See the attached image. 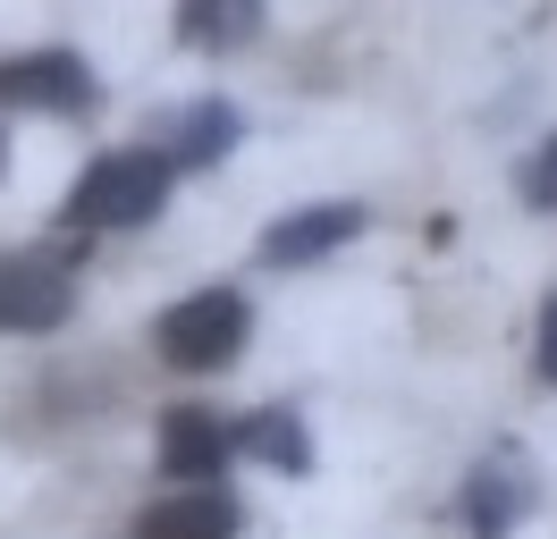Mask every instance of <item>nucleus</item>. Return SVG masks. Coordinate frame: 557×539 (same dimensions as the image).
<instances>
[{
  "instance_id": "1",
  "label": "nucleus",
  "mask_w": 557,
  "mask_h": 539,
  "mask_svg": "<svg viewBox=\"0 0 557 539\" xmlns=\"http://www.w3.org/2000/svg\"><path fill=\"white\" fill-rule=\"evenodd\" d=\"M245 329H253V312H245L237 287H203V296H186V303L161 312L152 346H161L170 371H228L245 354Z\"/></svg>"
},
{
  "instance_id": "9",
  "label": "nucleus",
  "mask_w": 557,
  "mask_h": 539,
  "mask_svg": "<svg viewBox=\"0 0 557 539\" xmlns=\"http://www.w3.org/2000/svg\"><path fill=\"white\" fill-rule=\"evenodd\" d=\"M237 101H195L186 118H177V161L186 168H211V161H228V143H237ZM170 161V168H177Z\"/></svg>"
},
{
  "instance_id": "8",
  "label": "nucleus",
  "mask_w": 557,
  "mask_h": 539,
  "mask_svg": "<svg viewBox=\"0 0 557 539\" xmlns=\"http://www.w3.org/2000/svg\"><path fill=\"white\" fill-rule=\"evenodd\" d=\"M177 34L195 51H237L262 34V0H177Z\"/></svg>"
},
{
  "instance_id": "10",
  "label": "nucleus",
  "mask_w": 557,
  "mask_h": 539,
  "mask_svg": "<svg viewBox=\"0 0 557 539\" xmlns=\"http://www.w3.org/2000/svg\"><path fill=\"white\" fill-rule=\"evenodd\" d=\"M253 447H262V455H271V464H305V438H296V422H287V413H271V422H253Z\"/></svg>"
},
{
  "instance_id": "4",
  "label": "nucleus",
  "mask_w": 557,
  "mask_h": 539,
  "mask_svg": "<svg viewBox=\"0 0 557 539\" xmlns=\"http://www.w3.org/2000/svg\"><path fill=\"white\" fill-rule=\"evenodd\" d=\"M69 303H76V287L60 262H0V329L42 337L69 321Z\"/></svg>"
},
{
  "instance_id": "7",
  "label": "nucleus",
  "mask_w": 557,
  "mask_h": 539,
  "mask_svg": "<svg viewBox=\"0 0 557 539\" xmlns=\"http://www.w3.org/2000/svg\"><path fill=\"white\" fill-rule=\"evenodd\" d=\"M228 531H237V505L220 489H177L136 514V539H228Z\"/></svg>"
},
{
  "instance_id": "2",
  "label": "nucleus",
  "mask_w": 557,
  "mask_h": 539,
  "mask_svg": "<svg viewBox=\"0 0 557 539\" xmlns=\"http://www.w3.org/2000/svg\"><path fill=\"white\" fill-rule=\"evenodd\" d=\"M161 202H170V152H102L76 177L69 220H85V228H144Z\"/></svg>"
},
{
  "instance_id": "5",
  "label": "nucleus",
  "mask_w": 557,
  "mask_h": 539,
  "mask_svg": "<svg viewBox=\"0 0 557 539\" xmlns=\"http://www.w3.org/2000/svg\"><path fill=\"white\" fill-rule=\"evenodd\" d=\"M228 455H237V430L211 422L203 404H170V413H161V472H170V480H220Z\"/></svg>"
},
{
  "instance_id": "11",
  "label": "nucleus",
  "mask_w": 557,
  "mask_h": 539,
  "mask_svg": "<svg viewBox=\"0 0 557 539\" xmlns=\"http://www.w3.org/2000/svg\"><path fill=\"white\" fill-rule=\"evenodd\" d=\"M523 195L541 202V211H557V135L532 152V161H523Z\"/></svg>"
},
{
  "instance_id": "13",
  "label": "nucleus",
  "mask_w": 557,
  "mask_h": 539,
  "mask_svg": "<svg viewBox=\"0 0 557 539\" xmlns=\"http://www.w3.org/2000/svg\"><path fill=\"white\" fill-rule=\"evenodd\" d=\"M0 161H9V143H0Z\"/></svg>"
},
{
  "instance_id": "3",
  "label": "nucleus",
  "mask_w": 557,
  "mask_h": 539,
  "mask_svg": "<svg viewBox=\"0 0 557 539\" xmlns=\"http://www.w3.org/2000/svg\"><path fill=\"white\" fill-rule=\"evenodd\" d=\"M0 110H94V67L76 51L0 60Z\"/></svg>"
},
{
  "instance_id": "12",
  "label": "nucleus",
  "mask_w": 557,
  "mask_h": 539,
  "mask_svg": "<svg viewBox=\"0 0 557 539\" xmlns=\"http://www.w3.org/2000/svg\"><path fill=\"white\" fill-rule=\"evenodd\" d=\"M541 379H557V296H549V312H541Z\"/></svg>"
},
{
  "instance_id": "6",
  "label": "nucleus",
  "mask_w": 557,
  "mask_h": 539,
  "mask_svg": "<svg viewBox=\"0 0 557 539\" xmlns=\"http://www.w3.org/2000/svg\"><path fill=\"white\" fill-rule=\"evenodd\" d=\"M347 236H363V211H355V202H313V211H287V220L262 236V262H278V270L321 262V253H338Z\"/></svg>"
}]
</instances>
